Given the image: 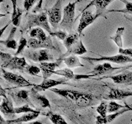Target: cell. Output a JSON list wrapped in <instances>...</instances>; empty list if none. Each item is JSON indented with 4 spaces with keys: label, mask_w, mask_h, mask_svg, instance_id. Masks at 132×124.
Returning <instances> with one entry per match:
<instances>
[{
    "label": "cell",
    "mask_w": 132,
    "mask_h": 124,
    "mask_svg": "<svg viewBox=\"0 0 132 124\" xmlns=\"http://www.w3.org/2000/svg\"><path fill=\"white\" fill-rule=\"evenodd\" d=\"M0 111L2 114L7 118H14L16 114L15 107H13V103L8 97H3V101L0 105Z\"/></svg>",
    "instance_id": "obj_15"
},
{
    "label": "cell",
    "mask_w": 132,
    "mask_h": 124,
    "mask_svg": "<svg viewBox=\"0 0 132 124\" xmlns=\"http://www.w3.org/2000/svg\"><path fill=\"white\" fill-rule=\"evenodd\" d=\"M107 107H108V104L106 103V102L102 101L99 106H97V112L99 113V115L102 116V117H106V113H108L107 112Z\"/></svg>",
    "instance_id": "obj_37"
},
{
    "label": "cell",
    "mask_w": 132,
    "mask_h": 124,
    "mask_svg": "<svg viewBox=\"0 0 132 124\" xmlns=\"http://www.w3.org/2000/svg\"><path fill=\"white\" fill-rule=\"evenodd\" d=\"M100 17H102V18L106 19V16L105 15V12H103L102 10L97 9L95 13H93L89 10H85L84 12H82V14L79 21V24H78V32L81 35L87 27H88L90 24L93 23L95 22V20L100 18Z\"/></svg>",
    "instance_id": "obj_4"
},
{
    "label": "cell",
    "mask_w": 132,
    "mask_h": 124,
    "mask_svg": "<svg viewBox=\"0 0 132 124\" xmlns=\"http://www.w3.org/2000/svg\"><path fill=\"white\" fill-rule=\"evenodd\" d=\"M130 68V65L126 66V67H113L109 62H106V63H103L102 65H97L94 67V69L87 74H75V77H74V80H82V79H91V78H94L96 76H102L104 75V74H112L115 70H123L124 69H128Z\"/></svg>",
    "instance_id": "obj_2"
},
{
    "label": "cell",
    "mask_w": 132,
    "mask_h": 124,
    "mask_svg": "<svg viewBox=\"0 0 132 124\" xmlns=\"http://www.w3.org/2000/svg\"><path fill=\"white\" fill-rule=\"evenodd\" d=\"M50 35L51 36H55L57 38H59L60 40L64 41L69 34L67 33V32L64 30H60L57 32H52L51 33H50Z\"/></svg>",
    "instance_id": "obj_38"
},
{
    "label": "cell",
    "mask_w": 132,
    "mask_h": 124,
    "mask_svg": "<svg viewBox=\"0 0 132 124\" xmlns=\"http://www.w3.org/2000/svg\"><path fill=\"white\" fill-rule=\"evenodd\" d=\"M42 1H43V0H40V3H39V4L36 6V7L35 8L34 10H33L32 12H34V13H36V12H39V11H40V9L41 8V3H42Z\"/></svg>",
    "instance_id": "obj_42"
},
{
    "label": "cell",
    "mask_w": 132,
    "mask_h": 124,
    "mask_svg": "<svg viewBox=\"0 0 132 124\" xmlns=\"http://www.w3.org/2000/svg\"><path fill=\"white\" fill-rule=\"evenodd\" d=\"M79 36H80V34L78 32L70 33V34H69L66 36V38L63 41V43H64V45L66 47V49H67V51H69L74 44H76L78 42V39H79Z\"/></svg>",
    "instance_id": "obj_27"
},
{
    "label": "cell",
    "mask_w": 132,
    "mask_h": 124,
    "mask_svg": "<svg viewBox=\"0 0 132 124\" xmlns=\"http://www.w3.org/2000/svg\"><path fill=\"white\" fill-rule=\"evenodd\" d=\"M76 104L80 107H87L93 105L95 103V97L90 94L82 93L81 96L75 102Z\"/></svg>",
    "instance_id": "obj_23"
},
{
    "label": "cell",
    "mask_w": 132,
    "mask_h": 124,
    "mask_svg": "<svg viewBox=\"0 0 132 124\" xmlns=\"http://www.w3.org/2000/svg\"><path fill=\"white\" fill-rule=\"evenodd\" d=\"M0 90H1V96L2 98L3 97H6L7 96V90H5L3 88H2V87H0Z\"/></svg>",
    "instance_id": "obj_43"
},
{
    "label": "cell",
    "mask_w": 132,
    "mask_h": 124,
    "mask_svg": "<svg viewBox=\"0 0 132 124\" xmlns=\"http://www.w3.org/2000/svg\"><path fill=\"white\" fill-rule=\"evenodd\" d=\"M31 97L35 102L38 103V105L40 106L43 109H51V104H50V101L48 98L44 96V95H40L38 94V91H36L34 88L31 89V94H30Z\"/></svg>",
    "instance_id": "obj_20"
},
{
    "label": "cell",
    "mask_w": 132,
    "mask_h": 124,
    "mask_svg": "<svg viewBox=\"0 0 132 124\" xmlns=\"http://www.w3.org/2000/svg\"><path fill=\"white\" fill-rule=\"evenodd\" d=\"M130 68H132V65H130Z\"/></svg>",
    "instance_id": "obj_46"
},
{
    "label": "cell",
    "mask_w": 132,
    "mask_h": 124,
    "mask_svg": "<svg viewBox=\"0 0 132 124\" xmlns=\"http://www.w3.org/2000/svg\"><path fill=\"white\" fill-rule=\"evenodd\" d=\"M42 115L46 116V117L51 121V122L54 124H67L65 120L59 114L53 113L51 112H49V113H45Z\"/></svg>",
    "instance_id": "obj_30"
},
{
    "label": "cell",
    "mask_w": 132,
    "mask_h": 124,
    "mask_svg": "<svg viewBox=\"0 0 132 124\" xmlns=\"http://www.w3.org/2000/svg\"><path fill=\"white\" fill-rule=\"evenodd\" d=\"M82 60L87 61H109L116 64H126V63H132V57H130L126 55H120L113 56H102L99 58H93L88 56H81Z\"/></svg>",
    "instance_id": "obj_7"
},
{
    "label": "cell",
    "mask_w": 132,
    "mask_h": 124,
    "mask_svg": "<svg viewBox=\"0 0 132 124\" xmlns=\"http://www.w3.org/2000/svg\"><path fill=\"white\" fill-rule=\"evenodd\" d=\"M29 92L25 89H21L16 93L11 94V96L13 98V100L16 104L22 103H29Z\"/></svg>",
    "instance_id": "obj_25"
},
{
    "label": "cell",
    "mask_w": 132,
    "mask_h": 124,
    "mask_svg": "<svg viewBox=\"0 0 132 124\" xmlns=\"http://www.w3.org/2000/svg\"><path fill=\"white\" fill-rule=\"evenodd\" d=\"M81 0H76V1L69 3L67 5L64 7L63 17H62L61 22L60 24V27L63 30L71 32L73 27L74 23V14H75V7L76 4L80 2Z\"/></svg>",
    "instance_id": "obj_3"
},
{
    "label": "cell",
    "mask_w": 132,
    "mask_h": 124,
    "mask_svg": "<svg viewBox=\"0 0 132 124\" xmlns=\"http://www.w3.org/2000/svg\"><path fill=\"white\" fill-rule=\"evenodd\" d=\"M113 1H115V0H93L88 5H87L84 9L82 10V12H84L87 8H88L91 6H95L97 9L103 11L105 8H106V7L108 6L111 2H113Z\"/></svg>",
    "instance_id": "obj_26"
},
{
    "label": "cell",
    "mask_w": 132,
    "mask_h": 124,
    "mask_svg": "<svg viewBox=\"0 0 132 124\" xmlns=\"http://www.w3.org/2000/svg\"><path fill=\"white\" fill-rule=\"evenodd\" d=\"M40 114H41L40 111L37 112V113H27V114H24L20 118L12 119V120H6V123H7V124H19V123L27 122L31 121V120L36 119Z\"/></svg>",
    "instance_id": "obj_19"
},
{
    "label": "cell",
    "mask_w": 132,
    "mask_h": 124,
    "mask_svg": "<svg viewBox=\"0 0 132 124\" xmlns=\"http://www.w3.org/2000/svg\"><path fill=\"white\" fill-rule=\"evenodd\" d=\"M27 21L26 24L24 25V27L22 29V32H27L29 29L35 27H42L44 30L46 31L49 34L51 33V28L50 26V22H49V18L46 11L39 12V13H34L32 12L31 14H27Z\"/></svg>",
    "instance_id": "obj_1"
},
{
    "label": "cell",
    "mask_w": 132,
    "mask_h": 124,
    "mask_svg": "<svg viewBox=\"0 0 132 124\" xmlns=\"http://www.w3.org/2000/svg\"><path fill=\"white\" fill-rule=\"evenodd\" d=\"M128 97H132V92L130 91L109 87V92L104 97V99L106 100H124Z\"/></svg>",
    "instance_id": "obj_13"
},
{
    "label": "cell",
    "mask_w": 132,
    "mask_h": 124,
    "mask_svg": "<svg viewBox=\"0 0 132 124\" xmlns=\"http://www.w3.org/2000/svg\"><path fill=\"white\" fill-rule=\"evenodd\" d=\"M87 52H88V51H87L86 47H84L82 40H79L76 44H74L69 51H67L64 54H63V55L59 58V60L63 61V59L64 57L71 55V54H73V55H84V54H86Z\"/></svg>",
    "instance_id": "obj_17"
},
{
    "label": "cell",
    "mask_w": 132,
    "mask_h": 124,
    "mask_svg": "<svg viewBox=\"0 0 132 124\" xmlns=\"http://www.w3.org/2000/svg\"><path fill=\"white\" fill-rule=\"evenodd\" d=\"M27 47L30 49H39V48H46V49H53L56 50L55 47L53 45L52 41H42L36 38H31L28 39Z\"/></svg>",
    "instance_id": "obj_18"
},
{
    "label": "cell",
    "mask_w": 132,
    "mask_h": 124,
    "mask_svg": "<svg viewBox=\"0 0 132 124\" xmlns=\"http://www.w3.org/2000/svg\"><path fill=\"white\" fill-rule=\"evenodd\" d=\"M64 63L68 66L69 68H75V67H84L81 62L79 61V59L75 56H66L63 59Z\"/></svg>",
    "instance_id": "obj_28"
},
{
    "label": "cell",
    "mask_w": 132,
    "mask_h": 124,
    "mask_svg": "<svg viewBox=\"0 0 132 124\" xmlns=\"http://www.w3.org/2000/svg\"><path fill=\"white\" fill-rule=\"evenodd\" d=\"M68 79L67 78H62L60 80H51V79H45L43 80L42 83L40 84H34V89L38 91V92H41V91H45L46 89H51V88H54L57 85L60 84H68Z\"/></svg>",
    "instance_id": "obj_11"
},
{
    "label": "cell",
    "mask_w": 132,
    "mask_h": 124,
    "mask_svg": "<svg viewBox=\"0 0 132 124\" xmlns=\"http://www.w3.org/2000/svg\"><path fill=\"white\" fill-rule=\"evenodd\" d=\"M45 11L48 14L50 24L54 28H57L60 22H61L62 17H63V14H62V0H56L55 5Z\"/></svg>",
    "instance_id": "obj_6"
},
{
    "label": "cell",
    "mask_w": 132,
    "mask_h": 124,
    "mask_svg": "<svg viewBox=\"0 0 132 124\" xmlns=\"http://www.w3.org/2000/svg\"><path fill=\"white\" fill-rule=\"evenodd\" d=\"M27 42H28V40H27L24 36L21 37L20 41H19L18 47V49H16V51L15 53V56H18L19 54L22 53L25 47H27Z\"/></svg>",
    "instance_id": "obj_36"
},
{
    "label": "cell",
    "mask_w": 132,
    "mask_h": 124,
    "mask_svg": "<svg viewBox=\"0 0 132 124\" xmlns=\"http://www.w3.org/2000/svg\"><path fill=\"white\" fill-rule=\"evenodd\" d=\"M125 32V27H118L117 32H116V34L113 36H111L110 39L114 41L115 44L117 45L119 48H121L123 47V41H122V36L123 33Z\"/></svg>",
    "instance_id": "obj_29"
},
{
    "label": "cell",
    "mask_w": 132,
    "mask_h": 124,
    "mask_svg": "<svg viewBox=\"0 0 132 124\" xmlns=\"http://www.w3.org/2000/svg\"><path fill=\"white\" fill-rule=\"evenodd\" d=\"M28 64L27 63L25 57H18V56H12L6 64L1 65L3 68H8L10 69H16L21 72H25Z\"/></svg>",
    "instance_id": "obj_10"
},
{
    "label": "cell",
    "mask_w": 132,
    "mask_h": 124,
    "mask_svg": "<svg viewBox=\"0 0 132 124\" xmlns=\"http://www.w3.org/2000/svg\"><path fill=\"white\" fill-rule=\"evenodd\" d=\"M0 57H1V65H3L4 64H6L7 62L12 57V56L9 53H4V52L1 51L0 52Z\"/></svg>",
    "instance_id": "obj_39"
},
{
    "label": "cell",
    "mask_w": 132,
    "mask_h": 124,
    "mask_svg": "<svg viewBox=\"0 0 132 124\" xmlns=\"http://www.w3.org/2000/svg\"><path fill=\"white\" fill-rule=\"evenodd\" d=\"M121 2H122L125 4V8L123 9H112V10H108L109 12H121L124 14H130L132 15V2H129L127 0H120Z\"/></svg>",
    "instance_id": "obj_32"
},
{
    "label": "cell",
    "mask_w": 132,
    "mask_h": 124,
    "mask_svg": "<svg viewBox=\"0 0 132 124\" xmlns=\"http://www.w3.org/2000/svg\"><path fill=\"white\" fill-rule=\"evenodd\" d=\"M102 79H111L115 84L123 85H132V71H124L117 74L116 75H103Z\"/></svg>",
    "instance_id": "obj_9"
},
{
    "label": "cell",
    "mask_w": 132,
    "mask_h": 124,
    "mask_svg": "<svg viewBox=\"0 0 132 124\" xmlns=\"http://www.w3.org/2000/svg\"><path fill=\"white\" fill-rule=\"evenodd\" d=\"M61 64V60L58 59L55 62H46V61H43L40 63V67L41 69V72H42V77L43 80L45 79H49L52 74H54V72L58 68Z\"/></svg>",
    "instance_id": "obj_14"
},
{
    "label": "cell",
    "mask_w": 132,
    "mask_h": 124,
    "mask_svg": "<svg viewBox=\"0 0 132 124\" xmlns=\"http://www.w3.org/2000/svg\"><path fill=\"white\" fill-rule=\"evenodd\" d=\"M125 107L126 105L125 106L121 105L115 101H110L108 103V107H107V112H108L109 113H115V112L119 111L120 109H121Z\"/></svg>",
    "instance_id": "obj_34"
},
{
    "label": "cell",
    "mask_w": 132,
    "mask_h": 124,
    "mask_svg": "<svg viewBox=\"0 0 132 124\" xmlns=\"http://www.w3.org/2000/svg\"><path fill=\"white\" fill-rule=\"evenodd\" d=\"M24 56L28 58L35 62H43V61H50L53 60L54 57L50 53L48 49H41L40 51H26L24 53Z\"/></svg>",
    "instance_id": "obj_8"
},
{
    "label": "cell",
    "mask_w": 132,
    "mask_h": 124,
    "mask_svg": "<svg viewBox=\"0 0 132 124\" xmlns=\"http://www.w3.org/2000/svg\"><path fill=\"white\" fill-rule=\"evenodd\" d=\"M36 3V0H25L24 4H23L25 10H26L27 12H28Z\"/></svg>",
    "instance_id": "obj_40"
},
{
    "label": "cell",
    "mask_w": 132,
    "mask_h": 124,
    "mask_svg": "<svg viewBox=\"0 0 132 124\" xmlns=\"http://www.w3.org/2000/svg\"><path fill=\"white\" fill-rule=\"evenodd\" d=\"M119 54H122V55H126L130 57H132V48H119Z\"/></svg>",
    "instance_id": "obj_41"
},
{
    "label": "cell",
    "mask_w": 132,
    "mask_h": 124,
    "mask_svg": "<svg viewBox=\"0 0 132 124\" xmlns=\"http://www.w3.org/2000/svg\"><path fill=\"white\" fill-rule=\"evenodd\" d=\"M8 25H9V23H8V24H7V25H6V26H5V27H4L3 28H2V30H1V34H2V35H3V33L4 30H5V29H6V28H7V27H8Z\"/></svg>",
    "instance_id": "obj_45"
},
{
    "label": "cell",
    "mask_w": 132,
    "mask_h": 124,
    "mask_svg": "<svg viewBox=\"0 0 132 124\" xmlns=\"http://www.w3.org/2000/svg\"><path fill=\"white\" fill-rule=\"evenodd\" d=\"M29 35H30L31 37H33V38H36L40 41H52L51 38V35L50 36H47L45 32H44L43 28L42 27H36V28H33L31 30H30L29 32Z\"/></svg>",
    "instance_id": "obj_24"
},
{
    "label": "cell",
    "mask_w": 132,
    "mask_h": 124,
    "mask_svg": "<svg viewBox=\"0 0 132 124\" xmlns=\"http://www.w3.org/2000/svg\"><path fill=\"white\" fill-rule=\"evenodd\" d=\"M52 92L55 93L56 94L60 95L61 97H64L66 99L71 101H77L78 98L82 95V92H78L76 90H72V89H50Z\"/></svg>",
    "instance_id": "obj_16"
},
{
    "label": "cell",
    "mask_w": 132,
    "mask_h": 124,
    "mask_svg": "<svg viewBox=\"0 0 132 124\" xmlns=\"http://www.w3.org/2000/svg\"><path fill=\"white\" fill-rule=\"evenodd\" d=\"M40 67H38V66L36 65H27V68L25 69V72L29 74L30 75L32 76H39L38 74L40 72Z\"/></svg>",
    "instance_id": "obj_35"
},
{
    "label": "cell",
    "mask_w": 132,
    "mask_h": 124,
    "mask_svg": "<svg viewBox=\"0 0 132 124\" xmlns=\"http://www.w3.org/2000/svg\"><path fill=\"white\" fill-rule=\"evenodd\" d=\"M123 16H124V18H125L126 19L129 20L130 22H132V15H130V16H128V15H126V14H124Z\"/></svg>",
    "instance_id": "obj_44"
},
{
    "label": "cell",
    "mask_w": 132,
    "mask_h": 124,
    "mask_svg": "<svg viewBox=\"0 0 132 124\" xmlns=\"http://www.w3.org/2000/svg\"><path fill=\"white\" fill-rule=\"evenodd\" d=\"M54 74H58V75H61L64 78H67L68 80H72L75 77V74L73 72V70L70 68H64L61 69H55Z\"/></svg>",
    "instance_id": "obj_31"
},
{
    "label": "cell",
    "mask_w": 132,
    "mask_h": 124,
    "mask_svg": "<svg viewBox=\"0 0 132 124\" xmlns=\"http://www.w3.org/2000/svg\"><path fill=\"white\" fill-rule=\"evenodd\" d=\"M16 31V27H15V26L12 27L7 38L6 40H1V41H0L1 44L4 45L8 49H12V50H16V49H18V41L14 39V35H15Z\"/></svg>",
    "instance_id": "obj_21"
},
{
    "label": "cell",
    "mask_w": 132,
    "mask_h": 124,
    "mask_svg": "<svg viewBox=\"0 0 132 124\" xmlns=\"http://www.w3.org/2000/svg\"><path fill=\"white\" fill-rule=\"evenodd\" d=\"M125 102V105L126 107H123V109H120L119 111L117 112H115V113H112V114H109V115H106V117H102V116L99 115L96 118V123L97 124H106V123H111L114 120L118 118L119 116L122 115L124 113H126V112H128V111H132V107H130L129 105L127 104V103Z\"/></svg>",
    "instance_id": "obj_12"
},
{
    "label": "cell",
    "mask_w": 132,
    "mask_h": 124,
    "mask_svg": "<svg viewBox=\"0 0 132 124\" xmlns=\"http://www.w3.org/2000/svg\"><path fill=\"white\" fill-rule=\"evenodd\" d=\"M39 110L33 109L29 106L28 104H24L21 107H15V113L16 114H20V113H37Z\"/></svg>",
    "instance_id": "obj_33"
},
{
    "label": "cell",
    "mask_w": 132,
    "mask_h": 124,
    "mask_svg": "<svg viewBox=\"0 0 132 124\" xmlns=\"http://www.w3.org/2000/svg\"><path fill=\"white\" fill-rule=\"evenodd\" d=\"M1 73H2V77L4 80L15 86H18V87H30V86L33 87L34 86V84L30 83L23 76L21 75V74L7 71V70L4 69V68L3 67H1Z\"/></svg>",
    "instance_id": "obj_5"
},
{
    "label": "cell",
    "mask_w": 132,
    "mask_h": 124,
    "mask_svg": "<svg viewBox=\"0 0 132 124\" xmlns=\"http://www.w3.org/2000/svg\"><path fill=\"white\" fill-rule=\"evenodd\" d=\"M12 6H13V12L12 13V19L11 22L15 27H19L21 22V18H22V10L20 7H18V3H16V0H11Z\"/></svg>",
    "instance_id": "obj_22"
}]
</instances>
